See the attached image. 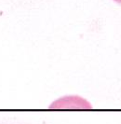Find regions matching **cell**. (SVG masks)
Here are the masks:
<instances>
[{
  "mask_svg": "<svg viewBox=\"0 0 121 124\" xmlns=\"http://www.w3.org/2000/svg\"><path fill=\"white\" fill-rule=\"evenodd\" d=\"M49 107L51 108H91L88 101L79 96H65L56 100Z\"/></svg>",
  "mask_w": 121,
  "mask_h": 124,
  "instance_id": "6da1fadb",
  "label": "cell"
}]
</instances>
